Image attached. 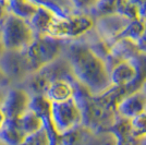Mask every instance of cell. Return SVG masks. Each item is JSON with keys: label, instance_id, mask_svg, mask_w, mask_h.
<instances>
[{"label": "cell", "instance_id": "cell-21", "mask_svg": "<svg viewBox=\"0 0 146 145\" xmlns=\"http://www.w3.org/2000/svg\"><path fill=\"white\" fill-rule=\"evenodd\" d=\"M6 53V47H5V44L2 41V37H1V33H0V58L2 57V55Z\"/></svg>", "mask_w": 146, "mask_h": 145}, {"label": "cell", "instance_id": "cell-10", "mask_svg": "<svg viewBox=\"0 0 146 145\" xmlns=\"http://www.w3.org/2000/svg\"><path fill=\"white\" fill-rule=\"evenodd\" d=\"M146 112V95L143 90L133 92L120 99L117 105V114L119 117L132 120Z\"/></svg>", "mask_w": 146, "mask_h": 145}, {"label": "cell", "instance_id": "cell-22", "mask_svg": "<svg viewBox=\"0 0 146 145\" xmlns=\"http://www.w3.org/2000/svg\"><path fill=\"white\" fill-rule=\"evenodd\" d=\"M7 91H0V107H2V104L5 100V96H6Z\"/></svg>", "mask_w": 146, "mask_h": 145}, {"label": "cell", "instance_id": "cell-8", "mask_svg": "<svg viewBox=\"0 0 146 145\" xmlns=\"http://www.w3.org/2000/svg\"><path fill=\"white\" fill-rule=\"evenodd\" d=\"M32 95L21 86L12 85L6 92L2 110L8 120H15L30 110Z\"/></svg>", "mask_w": 146, "mask_h": 145}, {"label": "cell", "instance_id": "cell-16", "mask_svg": "<svg viewBox=\"0 0 146 145\" xmlns=\"http://www.w3.org/2000/svg\"><path fill=\"white\" fill-rule=\"evenodd\" d=\"M21 145H52L48 132L45 128H42L36 132L29 134Z\"/></svg>", "mask_w": 146, "mask_h": 145}, {"label": "cell", "instance_id": "cell-3", "mask_svg": "<svg viewBox=\"0 0 146 145\" xmlns=\"http://www.w3.org/2000/svg\"><path fill=\"white\" fill-rule=\"evenodd\" d=\"M6 50L24 51L35 39V33L29 21L9 13L0 27Z\"/></svg>", "mask_w": 146, "mask_h": 145}, {"label": "cell", "instance_id": "cell-23", "mask_svg": "<svg viewBox=\"0 0 146 145\" xmlns=\"http://www.w3.org/2000/svg\"><path fill=\"white\" fill-rule=\"evenodd\" d=\"M0 145H7V144H6V143H5V142H2V141L0 140Z\"/></svg>", "mask_w": 146, "mask_h": 145}, {"label": "cell", "instance_id": "cell-11", "mask_svg": "<svg viewBox=\"0 0 146 145\" xmlns=\"http://www.w3.org/2000/svg\"><path fill=\"white\" fill-rule=\"evenodd\" d=\"M76 83L78 82L75 80H56L49 83V85L46 87L44 96L51 104L67 102L71 98H74Z\"/></svg>", "mask_w": 146, "mask_h": 145}, {"label": "cell", "instance_id": "cell-15", "mask_svg": "<svg viewBox=\"0 0 146 145\" xmlns=\"http://www.w3.org/2000/svg\"><path fill=\"white\" fill-rule=\"evenodd\" d=\"M17 120H18L21 129L23 130V132L26 134V136L29 134H32V133L36 132L38 130H40L42 128H44V122L42 118L34 111H32L31 109L24 116H22L21 118H19Z\"/></svg>", "mask_w": 146, "mask_h": 145}, {"label": "cell", "instance_id": "cell-5", "mask_svg": "<svg viewBox=\"0 0 146 145\" xmlns=\"http://www.w3.org/2000/svg\"><path fill=\"white\" fill-rule=\"evenodd\" d=\"M51 120L60 138L81 127L83 124V115L75 98L51 104Z\"/></svg>", "mask_w": 146, "mask_h": 145}, {"label": "cell", "instance_id": "cell-14", "mask_svg": "<svg viewBox=\"0 0 146 145\" xmlns=\"http://www.w3.org/2000/svg\"><path fill=\"white\" fill-rule=\"evenodd\" d=\"M26 138L18 120H7L5 127L0 130V140L7 145H21Z\"/></svg>", "mask_w": 146, "mask_h": 145}, {"label": "cell", "instance_id": "cell-13", "mask_svg": "<svg viewBox=\"0 0 146 145\" xmlns=\"http://www.w3.org/2000/svg\"><path fill=\"white\" fill-rule=\"evenodd\" d=\"M7 6L9 13L29 22L35 15L39 7L37 1H19V0L7 1Z\"/></svg>", "mask_w": 146, "mask_h": 145}, {"label": "cell", "instance_id": "cell-20", "mask_svg": "<svg viewBox=\"0 0 146 145\" xmlns=\"http://www.w3.org/2000/svg\"><path fill=\"white\" fill-rule=\"evenodd\" d=\"M137 45H139V48L140 50L143 53V54L146 55V31H145V34H144V36L141 38L139 43H137Z\"/></svg>", "mask_w": 146, "mask_h": 145}, {"label": "cell", "instance_id": "cell-17", "mask_svg": "<svg viewBox=\"0 0 146 145\" xmlns=\"http://www.w3.org/2000/svg\"><path fill=\"white\" fill-rule=\"evenodd\" d=\"M132 134L137 141H142L146 138V112L130 120Z\"/></svg>", "mask_w": 146, "mask_h": 145}, {"label": "cell", "instance_id": "cell-2", "mask_svg": "<svg viewBox=\"0 0 146 145\" xmlns=\"http://www.w3.org/2000/svg\"><path fill=\"white\" fill-rule=\"evenodd\" d=\"M95 27V19L86 13L57 15L48 32V36L63 42L78 41L90 34Z\"/></svg>", "mask_w": 146, "mask_h": 145}, {"label": "cell", "instance_id": "cell-7", "mask_svg": "<svg viewBox=\"0 0 146 145\" xmlns=\"http://www.w3.org/2000/svg\"><path fill=\"white\" fill-rule=\"evenodd\" d=\"M59 145H118V142L110 131L97 132L82 124L61 136Z\"/></svg>", "mask_w": 146, "mask_h": 145}, {"label": "cell", "instance_id": "cell-6", "mask_svg": "<svg viewBox=\"0 0 146 145\" xmlns=\"http://www.w3.org/2000/svg\"><path fill=\"white\" fill-rule=\"evenodd\" d=\"M0 68L6 73L12 85H21L27 80L33 71L24 51H9L0 58Z\"/></svg>", "mask_w": 146, "mask_h": 145}, {"label": "cell", "instance_id": "cell-1", "mask_svg": "<svg viewBox=\"0 0 146 145\" xmlns=\"http://www.w3.org/2000/svg\"><path fill=\"white\" fill-rule=\"evenodd\" d=\"M76 82L92 95H99L111 86L107 62L83 39L67 42L63 50Z\"/></svg>", "mask_w": 146, "mask_h": 145}, {"label": "cell", "instance_id": "cell-19", "mask_svg": "<svg viewBox=\"0 0 146 145\" xmlns=\"http://www.w3.org/2000/svg\"><path fill=\"white\" fill-rule=\"evenodd\" d=\"M8 14H9V11H8L7 1H0V27H1V25H2Z\"/></svg>", "mask_w": 146, "mask_h": 145}, {"label": "cell", "instance_id": "cell-9", "mask_svg": "<svg viewBox=\"0 0 146 145\" xmlns=\"http://www.w3.org/2000/svg\"><path fill=\"white\" fill-rule=\"evenodd\" d=\"M141 54H143L139 48L137 43L133 42L128 38H120L113 43L109 49V56L106 59L107 66L111 68L123 61H133Z\"/></svg>", "mask_w": 146, "mask_h": 145}, {"label": "cell", "instance_id": "cell-18", "mask_svg": "<svg viewBox=\"0 0 146 145\" xmlns=\"http://www.w3.org/2000/svg\"><path fill=\"white\" fill-rule=\"evenodd\" d=\"M11 86H12L11 81L9 80V78L6 75V73L0 68V91H7Z\"/></svg>", "mask_w": 146, "mask_h": 145}, {"label": "cell", "instance_id": "cell-4", "mask_svg": "<svg viewBox=\"0 0 146 145\" xmlns=\"http://www.w3.org/2000/svg\"><path fill=\"white\" fill-rule=\"evenodd\" d=\"M66 43L51 36H36L30 47L24 50L33 73L63 55Z\"/></svg>", "mask_w": 146, "mask_h": 145}, {"label": "cell", "instance_id": "cell-12", "mask_svg": "<svg viewBox=\"0 0 146 145\" xmlns=\"http://www.w3.org/2000/svg\"><path fill=\"white\" fill-rule=\"evenodd\" d=\"M38 2V10L35 15L30 21V24L36 36H48V32L55 21L56 14L48 7H46L42 1Z\"/></svg>", "mask_w": 146, "mask_h": 145}]
</instances>
